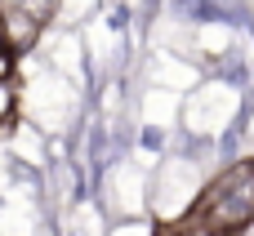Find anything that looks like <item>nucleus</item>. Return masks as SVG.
I'll return each instance as SVG.
<instances>
[{"mask_svg": "<svg viewBox=\"0 0 254 236\" xmlns=\"http://www.w3.org/2000/svg\"><path fill=\"white\" fill-rule=\"evenodd\" d=\"M4 49H9V40H4V31H0V58H4Z\"/></svg>", "mask_w": 254, "mask_h": 236, "instance_id": "20e7f679", "label": "nucleus"}, {"mask_svg": "<svg viewBox=\"0 0 254 236\" xmlns=\"http://www.w3.org/2000/svg\"><path fill=\"white\" fill-rule=\"evenodd\" d=\"M196 219H201L205 228H214V232H228V228L254 219V161L232 165V170L210 187V196L201 201Z\"/></svg>", "mask_w": 254, "mask_h": 236, "instance_id": "f257e3e1", "label": "nucleus"}, {"mask_svg": "<svg viewBox=\"0 0 254 236\" xmlns=\"http://www.w3.org/2000/svg\"><path fill=\"white\" fill-rule=\"evenodd\" d=\"M9 107H13V98H9V89H4V85H0V120H4V116H9Z\"/></svg>", "mask_w": 254, "mask_h": 236, "instance_id": "7ed1b4c3", "label": "nucleus"}, {"mask_svg": "<svg viewBox=\"0 0 254 236\" xmlns=\"http://www.w3.org/2000/svg\"><path fill=\"white\" fill-rule=\"evenodd\" d=\"M228 236H254V219H246V223H237V228H228Z\"/></svg>", "mask_w": 254, "mask_h": 236, "instance_id": "f03ea898", "label": "nucleus"}]
</instances>
